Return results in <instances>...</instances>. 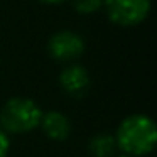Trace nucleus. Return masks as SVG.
I'll use <instances>...</instances> for the list:
<instances>
[{
	"label": "nucleus",
	"instance_id": "1",
	"mask_svg": "<svg viewBox=\"0 0 157 157\" xmlns=\"http://www.w3.org/2000/svg\"><path fill=\"white\" fill-rule=\"evenodd\" d=\"M117 147L122 154L142 157L150 154L157 144V127L150 117L133 113L120 122L115 132Z\"/></svg>",
	"mask_w": 157,
	"mask_h": 157
},
{
	"label": "nucleus",
	"instance_id": "2",
	"mask_svg": "<svg viewBox=\"0 0 157 157\" xmlns=\"http://www.w3.org/2000/svg\"><path fill=\"white\" fill-rule=\"evenodd\" d=\"M42 110L34 100L14 96L7 100L0 110V127L10 133H29L39 127Z\"/></svg>",
	"mask_w": 157,
	"mask_h": 157
},
{
	"label": "nucleus",
	"instance_id": "3",
	"mask_svg": "<svg viewBox=\"0 0 157 157\" xmlns=\"http://www.w3.org/2000/svg\"><path fill=\"white\" fill-rule=\"evenodd\" d=\"M108 19L122 27L139 25L150 14V0H105Z\"/></svg>",
	"mask_w": 157,
	"mask_h": 157
},
{
	"label": "nucleus",
	"instance_id": "4",
	"mask_svg": "<svg viewBox=\"0 0 157 157\" xmlns=\"http://www.w3.org/2000/svg\"><path fill=\"white\" fill-rule=\"evenodd\" d=\"M85 39L73 31H59L48 41V52L58 63H73L85 52Z\"/></svg>",
	"mask_w": 157,
	"mask_h": 157
},
{
	"label": "nucleus",
	"instance_id": "5",
	"mask_svg": "<svg viewBox=\"0 0 157 157\" xmlns=\"http://www.w3.org/2000/svg\"><path fill=\"white\" fill-rule=\"evenodd\" d=\"M59 85H61L63 91L68 93L69 96L81 98L88 93L91 78H90V73L85 66L71 63L59 73Z\"/></svg>",
	"mask_w": 157,
	"mask_h": 157
},
{
	"label": "nucleus",
	"instance_id": "6",
	"mask_svg": "<svg viewBox=\"0 0 157 157\" xmlns=\"http://www.w3.org/2000/svg\"><path fill=\"white\" fill-rule=\"evenodd\" d=\"M42 133L48 139L54 140V142H64L71 133V122L63 112L58 110H49V112H42L41 122H39Z\"/></svg>",
	"mask_w": 157,
	"mask_h": 157
},
{
	"label": "nucleus",
	"instance_id": "7",
	"mask_svg": "<svg viewBox=\"0 0 157 157\" xmlns=\"http://www.w3.org/2000/svg\"><path fill=\"white\" fill-rule=\"evenodd\" d=\"M88 152L91 154V157H115L118 152L115 135L96 133L88 140Z\"/></svg>",
	"mask_w": 157,
	"mask_h": 157
},
{
	"label": "nucleus",
	"instance_id": "8",
	"mask_svg": "<svg viewBox=\"0 0 157 157\" xmlns=\"http://www.w3.org/2000/svg\"><path fill=\"white\" fill-rule=\"evenodd\" d=\"M71 5L78 14L90 15L103 7V0H71Z\"/></svg>",
	"mask_w": 157,
	"mask_h": 157
},
{
	"label": "nucleus",
	"instance_id": "9",
	"mask_svg": "<svg viewBox=\"0 0 157 157\" xmlns=\"http://www.w3.org/2000/svg\"><path fill=\"white\" fill-rule=\"evenodd\" d=\"M9 150H10V139H9V133L0 127V157H7Z\"/></svg>",
	"mask_w": 157,
	"mask_h": 157
},
{
	"label": "nucleus",
	"instance_id": "10",
	"mask_svg": "<svg viewBox=\"0 0 157 157\" xmlns=\"http://www.w3.org/2000/svg\"><path fill=\"white\" fill-rule=\"evenodd\" d=\"M41 2L49 4V5H58V4H61V2H64V0H41Z\"/></svg>",
	"mask_w": 157,
	"mask_h": 157
},
{
	"label": "nucleus",
	"instance_id": "11",
	"mask_svg": "<svg viewBox=\"0 0 157 157\" xmlns=\"http://www.w3.org/2000/svg\"><path fill=\"white\" fill-rule=\"evenodd\" d=\"M115 157H132V155H127V154H120V155H115Z\"/></svg>",
	"mask_w": 157,
	"mask_h": 157
}]
</instances>
